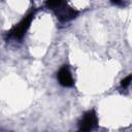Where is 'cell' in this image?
I'll return each instance as SVG.
<instances>
[{"instance_id": "cell-1", "label": "cell", "mask_w": 132, "mask_h": 132, "mask_svg": "<svg viewBox=\"0 0 132 132\" xmlns=\"http://www.w3.org/2000/svg\"><path fill=\"white\" fill-rule=\"evenodd\" d=\"M34 16V12L29 13L28 15H26L10 32V35L14 38V39H22L26 33V31L28 30V28L30 27V24L33 20Z\"/></svg>"}, {"instance_id": "cell-2", "label": "cell", "mask_w": 132, "mask_h": 132, "mask_svg": "<svg viewBox=\"0 0 132 132\" xmlns=\"http://www.w3.org/2000/svg\"><path fill=\"white\" fill-rule=\"evenodd\" d=\"M55 13L60 22H68L76 18V15L78 14V11L70 7L66 2H62V4L57 9H55Z\"/></svg>"}, {"instance_id": "cell-3", "label": "cell", "mask_w": 132, "mask_h": 132, "mask_svg": "<svg viewBox=\"0 0 132 132\" xmlns=\"http://www.w3.org/2000/svg\"><path fill=\"white\" fill-rule=\"evenodd\" d=\"M97 126V116L94 110H89L78 124V132H90Z\"/></svg>"}, {"instance_id": "cell-4", "label": "cell", "mask_w": 132, "mask_h": 132, "mask_svg": "<svg viewBox=\"0 0 132 132\" xmlns=\"http://www.w3.org/2000/svg\"><path fill=\"white\" fill-rule=\"evenodd\" d=\"M57 76H58V80L61 86H63V87H72L73 86V79H72L71 73L66 66L62 67L59 70Z\"/></svg>"}, {"instance_id": "cell-5", "label": "cell", "mask_w": 132, "mask_h": 132, "mask_svg": "<svg viewBox=\"0 0 132 132\" xmlns=\"http://www.w3.org/2000/svg\"><path fill=\"white\" fill-rule=\"evenodd\" d=\"M63 1H46L45 2V5L48 7V8H52V9H57L61 4H62Z\"/></svg>"}, {"instance_id": "cell-6", "label": "cell", "mask_w": 132, "mask_h": 132, "mask_svg": "<svg viewBox=\"0 0 132 132\" xmlns=\"http://www.w3.org/2000/svg\"><path fill=\"white\" fill-rule=\"evenodd\" d=\"M131 81H132V74L126 76L124 79L121 80V87H122V88H126V87H128V86L130 85Z\"/></svg>"}, {"instance_id": "cell-7", "label": "cell", "mask_w": 132, "mask_h": 132, "mask_svg": "<svg viewBox=\"0 0 132 132\" xmlns=\"http://www.w3.org/2000/svg\"><path fill=\"white\" fill-rule=\"evenodd\" d=\"M113 4H123V2H120V1H112Z\"/></svg>"}]
</instances>
